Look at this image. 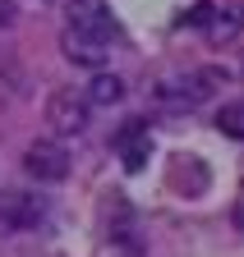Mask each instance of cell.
<instances>
[{
  "instance_id": "6da1fadb",
  "label": "cell",
  "mask_w": 244,
  "mask_h": 257,
  "mask_svg": "<svg viewBox=\"0 0 244 257\" xmlns=\"http://www.w3.org/2000/svg\"><path fill=\"white\" fill-rule=\"evenodd\" d=\"M217 69H198V74H175V78H161L152 87V101L166 106V110H189V106H203L212 92H217Z\"/></svg>"
},
{
  "instance_id": "7a4b0ae2",
  "label": "cell",
  "mask_w": 244,
  "mask_h": 257,
  "mask_svg": "<svg viewBox=\"0 0 244 257\" xmlns=\"http://www.w3.org/2000/svg\"><path fill=\"white\" fill-rule=\"evenodd\" d=\"M88 96H78L74 87H65V92H51V101H46V124L55 128L60 138H74V134H83L88 128Z\"/></svg>"
},
{
  "instance_id": "3957f363",
  "label": "cell",
  "mask_w": 244,
  "mask_h": 257,
  "mask_svg": "<svg viewBox=\"0 0 244 257\" xmlns=\"http://www.w3.org/2000/svg\"><path fill=\"white\" fill-rule=\"evenodd\" d=\"M23 170L33 175V179H42V184H60V179L69 175V152H65V143L37 138L33 147L23 152Z\"/></svg>"
},
{
  "instance_id": "277c9868",
  "label": "cell",
  "mask_w": 244,
  "mask_h": 257,
  "mask_svg": "<svg viewBox=\"0 0 244 257\" xmlns=\"http://www.w3.org/2000/svg\"><path fill=\"white\" fill-rule=\"evenodd\" d=\"M60 51H65L69 64H83V69H102V64H106V46L97 37H88V32H78V28H65Z\"/></svg>"
},
{
  "instance_id": "5b68a950",
  "label": "cell",
  "mask_w": 244,
  "mask_h": 257,
  "mask_svg": "<svg viewBox=\"0 0 244 257\" xmlns=\"http://www.w3.org/2000/svg\"><path fill=\"white\" fill-rule=\"evenodd\" d=\"M69 28L88 32V37H97L102 46H111V42H115V23H111L97 5H74V10H69Z\"/></svg>"
},
{
  "instance_id": "8992f818",
  "label": "cell",
  "mask_w": 244,
  "mask_h": 257,
  "mask_svg": "<svg viewBox=\"0 0 244 257\" xmlns=\"http://www.w3.org/2000/svg\"><path fill=\"white\" fill-rule=\"evenodd\" d=\"M42 211H46L42 198H23V193H19V198H5V202H0V220H5L10 230H28V225H37Z\"/></svg>"
},
{
  "instance_id": "52a82bcc",
  "label": "cell",
  "mask_w": 244,
  "mask_h": 257,
  "mask_svg": "<svg viewBox=\"0 0 244 257\" xmlns=\"http://www.w3.org/2000/svg\"><path fill=\"white\" fill-rule=\"evenodd\" d=\"M120 96H125V83H120L115 74H106V69H97L93 83H88V101L93 106H115Z\"/></svg>"
},
{
  "instance_id": "ba28073f",
  "label": "cell",
  "mask_w": 244,
  "mask_h": 257,
  "mask_svg": "<svg viewBox=\"0 0 244 257\" xmlns=\"http://www.w3.org/2000/svg\"><path fill=\"white\" fill-rule=\"evenodd\" d=\"M217 128H221L226 138H239L244 143V101H226L217 110Z\"/></svg>"
},
{
  "instance_id": "9c48e42d",
  "label": "cell",
  "mask_w": 244,
  "mask_h": 257,
  "mask_svg": "<svg viewBox=\"0 0 244 257\" xmlns=\"http://www.w3.org/2000/svg\"><path fill=\"white\" fill-rule=\"evenodd\" d=\"M125 161H129L134 170L143 166V143H138V128H129V134H125Z\"/></svg>"
},
{
  "instance_id": "30bf717a",
  "label": "cell",
  "mask_w": 244,
  "mask_h": 257,
  "mask_svg": "<svg viewBox=\"0 0 244 257\" xmlns=\"http://www.w3.org/2000/svg\"><path fill=\"white\" fill-rule=\"evenodd\" d=\"M14 23V0H0V28Z\"/></svg>"
},
{
  "instance_id": "8fae6325",
  "label": "cell",
  "mask_w": 244,
  "mask_h": 257,
  "mask_svg": "<svg viewBox=\"0 0 244 257\" xmlns=\"http://www.w3.org/2000/svg\"><path fill=\"white\" fill-rule=\"evenodd\" d=\"M235 225L244 230V198H239V207H235Z\"/></svg>"
}]
</instances>
